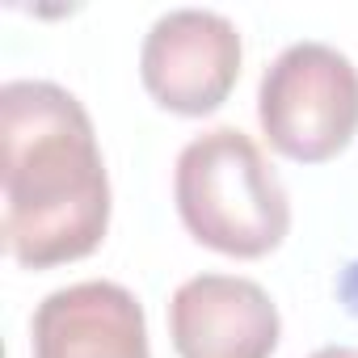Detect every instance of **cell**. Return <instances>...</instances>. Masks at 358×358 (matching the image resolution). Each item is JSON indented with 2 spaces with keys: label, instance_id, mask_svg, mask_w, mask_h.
I'll return each mask as SVG.
<instances>
[{
  "label": "cell",
  "instance_id": "1",
  "mask_svg": "<svg viewBox=\"0 0 358 358\" xmlns=\"http://www.w3.org/2000/svg\"><path fill=\"white\" fill-rule=\"evenodd\" d=\"M5 249L26 270L89 257L110 228V177L85 106L51 80L0 89Z\"/></svg>",
  "mask_w": 358,
  "mask_h": 358
},
{
  "label": "cell",
  "instance_id": "2",
  "mask_svg": "<svg viewBox=\"0 0 358 358\" xmlns=\"http://www.w3.org/2000/svg\"><path fill=\"white\" fill-rule=\"evenodd\" d=\"M173 199L186 232L224 257H266L291 232V203L278 173L236 127L203 131L182 148Z\"/></svg>",
  "mask_w": 358,
  "mask_h": 358
},
{
  "label": "cell",
  "instance_id": "3",
  "mask_svg": "<svg viewBox=\"0 0 358 358\" xmlns=\"http://www.w3.org/2000/svg\"><path fill=\"white\" fill-rule=\"evenodd\" d=\"M257 122L278 156L333 160L358 135V68L329 43L287 47L262 76Z\"/></svg>",
  "mask_w": 358,
  "mask_h": 358
},
{
  "label": "cell",
  "instance_id": "4",
  "mask_svg": "<svg viewBox=\"0 0 358 358\" xmlns=\"http://www.w3.org/2000/svg\"><path fill=\"white\" fill-rule=\"evenodd\" d=\"M241 34L224 13L173 9L148 30L139 76L160 110L203 118L228 101L241 76Z\"/></svg>",
  "mask_w": 358,
  "mask_h": 358
},
{
  "label": "cell",
  "instance_id": "5",
  "mask_svg": "<svg viewBox=\"0 0 358 358\" xmlns=\"http://www.w3.org/2000/svg\"><path fill=\"white\" fill-rule=\"evenodd\" d=\"M278 333V308L253 278L199 274L169 303V337L182 358H270Z\"/></svg>",
  "mask_w": 358,
  "mask_h": 358
},
{
  "label": "cell",
  "instance_id": "6",
  "mask_svg": "<svg viewBox=\"0 0 358 358\" xmlns=\"http://www.w3.org/2000/svg\"><path fill=\"white\" fill-rule=\"evenodd\" d=\"M34 358H152L139 299L118 282H72L51 291L30 320Z\"/></svg>",
  "mask_w": 358,
  "mask_h": 358
},
{
  "label": "cell",
  "instance_id": "7",
  "mask_svg": "<svg viewBox=\"0 0 358 358\" xmlns=\"http://www.w3.org/2000/svg\"><path fill=\"white\" fill-rule=\"evenodd\" d=\"M337 299L350 316H358V262H350L341 274H337Z\"/></svg>",
  "mask_w": 358,
  "mask_h": 358
},
{
  "label": "cell",
  "instance_id": "8",
  "mask_svg": "<svg viewBox=\"0 0 358 358\" xmlns=\"http://www.w3.org/2000/svg\"><path fill=\"white\" fill-rule=\"evenodd\" d=\"M308 358H358V345H324V350H316Z\"/></svg>",
  "mask_w": 358,
  "mask_h": 358
}]
</instances>
